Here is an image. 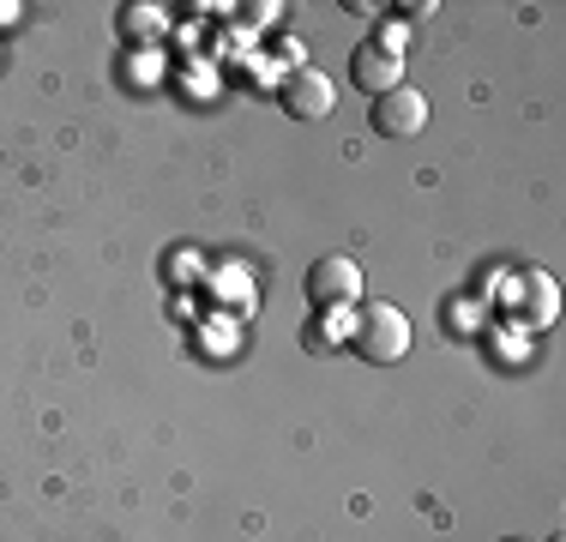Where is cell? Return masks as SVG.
<instances>
[{
    "label": "cell",
    "mask_w": 566,
    "mask_h": 542,
    "mask_svg": "<svg viewBox=\"0 0 566 542\" xmlns=\"http://www.w3.org/2000/svg\"><path fill=\"white\" fill-rule=\"evenodd\" d=\"M283 108H290L295 121H326L332 108H338V85H332L319 66H295V73L283 79Z\"/></svg>",
    "instance_id": "3"
},
{
    "label": "cell",
    "mask_w": 566,
    "mask_h": 542,
    "mask_svg": "<svg viewBox=\"0 0 566 542\" xmlns=\"http://www.w3.org/2000/svg\"><path fill=\"white\" fill-rule=\"evenodd\" d=\"M398 12H403V19H410V24H416V19H428V12H440V7H428V0H403V7H398Z\"/></svg>",
    "instance_id": "8"
},
{
    "label": "cell",
    "mask_w": 566,
    "mask_h": 542,
    "mask_svg": "<svg viewBox=\"0 0 566 542\" xmlns=\"http://www.w3.org/2000/svg\"><path fill=\"white\" fill-rule=\"evenodd\" d=\"M506 542H518V536H506Z\"/></svg>",
    "instance_id": "10"
},
{
    "label": "cell",
    "mask_w": 566,
    "mask_h": 542,
    "mask_svg": "<svg viewBox=\"0 0 566 542\" xmlns=\"http://www.w3.org/2000/svg\"><path fill=\"white\" fill-rule=\"evenodd\" d=\"M349 344H356L361 362H374V368H392V362L410 356V314H403V308H392V302H361Z\"/></svg>",
    "instance_id": "1"
},
{
    "label": "cell",
    "mask_w": 566,
    "mask_h": 542,
    "mask_svg": "<svg viewBox=\"0 0 566 542\" xmlns=\"http://www.w3.org/2000/svg\"><path fill=\"white\" fill-rule=\"evenodd\" d=\"M349 79H356L368 97H386V91L403 85V61L392 49H380V43H361L356 54H349Z\"/></svg>",
    "instance_id": "5"
},
{
    "label": "cell",
    "mask_w": 566,
    "mask_h": 542,
    "mask_svg": "<svg viewBox=\"0 0 566 542\" xmlns=\"http://www.w3.org/2000/svg\"><path fill=\"white\" fill-rule=\"evenodd\" d=\"M374 127H380L386 139H416V133L428 127V97L416 85H398V91H386V97H374Z\"/></svg>",
    "instance_id": "4"
},
{
    "label": "cell",
    "mask_w": 566,
    "mask_h": 542,
    "mask_svg": "<svg viewBox=\"0 0 566 542\" xmlns=\"http://www.w3.org/2000/svg\"><path fill=\"white\" fill-rule=\"evenodd\" d=\"M127 37H164V7H127Z\"/></svg>",
    "instance_id": "7"
},
{
    "label": "cell",
    "mask_w": 566,
    "mask_h": 542,
    "mask_svg": "<svg viewBox=\"0 0 566 542\" xmlns=\"http://www.w3.org/2000/svg\"><path fill=\"white\" fill-rule=\"evenodd\" d=\"M548 542H566V536H548Z\"/></svg>",
    "instance_id": "9"
},
{
    "label": "cell",
    "mask_w": 566,
    "mask_h": 542,
    "mask_svg": "<svg viewBox=\"0 0 566 542\" xmlns=\"http://www.w3.org/2000/svg\"><path fill=\"white\" fill-rule=\"evenodd\" d=\"M555 278H548V271H531V283H524V308H518V314L524 320H531V325H548V320H555Z\"/></svg>",
    "instance_id": "6"
},
{
    "label": "cell",
    "mask_w": 566,
    "mask_h": 542,
    "mask_svg": "<svg viewBox=\"0 0 566 542\" xmlns=\"http://www.w3.org/2000/svg\"><path fill=\"white\" fill-rule=\"evenodd\" d=\"M307 302L319 314H349L361 302V265L349 253H326V260L307 265Z\"/></svg>",
    "instance_id": "2"
}]
</instances>
